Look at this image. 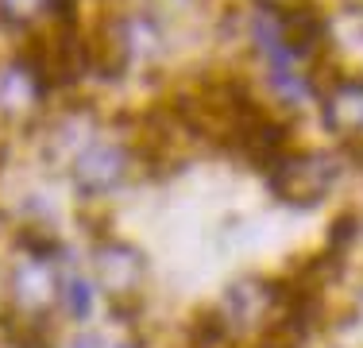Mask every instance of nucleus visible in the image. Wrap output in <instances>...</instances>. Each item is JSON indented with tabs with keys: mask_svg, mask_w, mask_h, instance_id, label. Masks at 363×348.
Here are the masks:
<instances>
[{
	"mask_svg": "<svg viewBox=\"0 0 363 348\" xmlns=\"http://www.w3.org/2000/svg\"><path fill=\"white\" fill-rule=\"evenodd\" d=\"M97 271L105 278V286L112 290V298H124L140 286V275H143V259L135 256L132 248L124 244H112V248H101L97 251Z\"/></svg>",
	"mask_w": 363,
	"mask_h": 348,
	"instance_id": "nucleus-2",
	"label": "nucleus"
},
{
	"mask_svg": "<svg viewBox=\"0 0 363 348\" xmlns=\"http://www.w3.org/2000/svg\"><path fill=\"white\" fill-rule=\"evenodd\" d=\"M74 348H101V344L93 341V337H85V341H74Z\"/></svg>",
	"mask_w": 363,
	"mask_h": 348,
	"instance_id": "nucleus-6",
	"label": "nucleus"
},
{
	"mask_svg": "<svg viewBox=\"0 0 363 348\" xmlns=\"http://www.w3.org/2000/svg\"><path fill=\"white\" fill-rule=\"evenodd\" d=\"M12 290H16V306L20 313H43L55 302V290H58V278H55V263L47 256H31L16 267L12 275Z\"/></svg>",
	"mask_w": 363,
	"mask_h": 348,
	"instance_id": "nucleus-1",
	"label": "nucleus"
},
{
	"mask_svg": "<svg viewBox=\"0 0 363 348\" xmlns=\"http://www.w3.org/2000/svg\"><path fill=\"white\" fill-rule=\"evenodd\" d=\"M89 283H85V278H70V283H66V306H70V313L74 317H85V313H89Z\"/></svg>",
	"mask_w": 363,
	"mask_h": 348,
	"instance_id": "nucleus-5",
	"label": "nucleus"
},
{
	"mask_svg": "<svg viewBox=\"0 0 363 348\" xmlns=\"http://www.w3.org/2000/svg\"><path fill=\"white\" fill-rule=\"evenodd\" d=\"M120 167H124V155L120 147H108V143H97L77 159V186L85 190H108L112 182L120 178Z\"/></svg>",
	"mask_w": 363,
	"mask_h": 348,
	"instance_id": "nucleus-3",
	"label": "nucleus"
},
{
	"mask_svg": "<svg viewBox=\"0 0 363 348\" xmlns=\"http://www.w3.org/2000/svg\"><path fill=\"white\" fill-rule=\"evenodd\" d=\"M43 8H50V0H0V16L12 23H31Z\"/></svg>",
	"mask_w": 363,
	"mask_h": 348,
	"instance_id": "nucleus-4",
	"label": "nucleus"
}]
</instances>
